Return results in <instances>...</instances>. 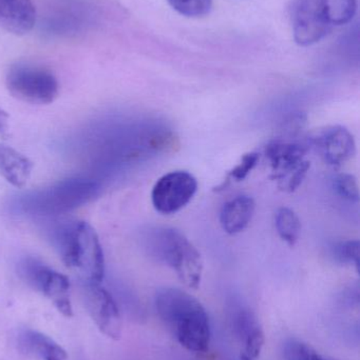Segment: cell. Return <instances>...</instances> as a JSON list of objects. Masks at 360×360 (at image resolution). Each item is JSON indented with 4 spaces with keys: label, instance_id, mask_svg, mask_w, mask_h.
<instances>
[{
    "label": "cell",
    "instance_id": "1",
    "mask_svg": "<svg viewBox=\"0 0 360 360\" xmlns=\"http://www.w3.org/2000/svg\"><path fill=\"white\" fill-rule=\"evenodd\" d=\"M156 308L183 348L194 353H203L209 349V315L197 298L175 288H164L156 293Z\"/></svg>",
    "mask_w": 360,
    "mask_h": 360
},
{
    "label": "cell",
    "instance_id": "2",
    "mask_svg": "<svg viewBox=\"0 0 360 360\" xmlns=\"http://www.w3.org/2000/svg\"><path fill=\"white\" fill-rule=\"evenodd\" d=\"M54 240L68 268L82 271L87 283L101 285L105 277V256L99 236L88 222H68L58 226Z\"/></svg>",
    "mask_w": 360,
    "mask_h": 360
},
{
    "label": "cell",
    "instance_id": "3",
    "mask_svg": "<svg viewBox=\"0 0 360 360\" xmlns=\"http://www.w3.org/2000/svg\"><path fill=\"white\" fill-rule=\"evenodd\" d=\"M356 0H297L293 11L294 39L299 46L317 44L334 27L356 14Z\"/></svg>",
    "mask_w": 360,
    "mask_h": 360
},
{
    "label": "cell",
    "instance_id": "4",
    "mask_svg": "<svg viewBox=\"0 0 360 360\" xmlns=\"http://www.w3.org/2000/svg\"><path fill=\"white\" fill-rule=\"evenodd\" d=\"M147 241L154 258L170 266L186 287L198 289L202 279V256L183 233L173 228L154 229Z\"/></svg>",
    "mask_w": 360,
    "mask_h": 360
},
{
    "label": "cell",
    "instance_id": "5",
    "mask_svg": "<svg viewBox=\"0 0 360 360\" xmlns=\"http://www.w3.org/2000/svg\"><path fill=\"white\" fill-rule=\"evenodd\" d=\"M99 191V184L89 179H68L25 196L23 205L40 215L65 213L90 201Z\"/></svg>",
    "mask_w": 360,
    "mask_h": 360
},
{
    "label": "cell",
    "instance_id": "6",
    "mask_svg": "<svg viewBox=\"0 0 360 360\" xmlns=\"http://www.w3.org/2000/svg\"><path fill=\"white\" fill-rule=\"evenodd\" d=\"M6 86L14 98L30 105H50L59 93L54 74L31 63L12 65L6 73Z\"/></svg>",
    "mask_w": 360,
    "mask_h": 360
},
{
    "label": "cell",
    "instance_id": "7",
    "mask_svg": "<svg viewBox=\"0 0 360 360\" xmlns=\"http://www.w3.org/2000/svg\"><path fill=\"white\" fill-rule=\"evenodd\" d=\"M21 272L27 283L50 300L63 316L67 319L73 316V308L70 300V281L66 275L35 259L25 260Z\"/></svg>",
    "mask_w": 360,
    "mask_h": 360
},
{
    "label": "cell",
    "instance_id": "8",
    "mask_svg": "<svg viewBox=\"0 0 360 360\" xmlns=\"http://www.w3.org/2000/svg\"><path fill=\"white\" fill-rule=\"evenodd\" d=\"M198 186V180L190 172L173 171L154 184L152 205L159 213L164 215L177 213L192 200Z\"/></svg>",
    "mask_w": 360,
    "mask_h": 360
},
{
    "label": "cell",
    "instance_id": "9",
    "mask_svg": "<svg viewBox=\"0 0 360 360\" xmlns=\"http://www.w3.org/2000/svg\"><path fill=\"white\" fill-rule=\"evenodd\" d=\"M84 298L85 306L97 329L110 340H120L123 331L122 317L111 294L99 283H87Z\"/></svg>",
    "mask_w": 360,
    "mask_h": 360
},
{
    "label": "cell",
    "instance_id": "10",
    "mask_svg": "<svg viewBox=\"0 0 360 360\" xmlns=\"http://www.w3.org/2000/svg\"><path fill=\"white\" fill-rule=\"evenodd\" d=\"M319 154L328 165L340 167L354 156L356 145L354 137L342 126H331L321 131L313 139Z\"/></svg>",
    "mask_w": 360,
    "mask_h": 360
},
{
    "label": "cell",
    "instance_id": "11",
    "mask_svg": "<svg viewBox=\"0 0 360 360\" xmlns=\"http://www.w3.org/2000/svg\"><path fill=\"white\" fill-rule=\"evenodd\" d=\"M306 146L287 141H273L266 148V156L272 167L274 179H283L294 172L306 162Z\"/></svg>",
    "mask_w": 360,
    "mask_h": 360
},
{
    "label": "cell",
    "instance_id": "12",
    "mask_svg": "<svg viewBox=\"0 0 360 360\" xmlns=\"http://www.w3.org/2000/svg\"><path fill=\"white\" fill-rule=\"evenodd\" d=\"M36 22L32 0H0V27L14 35H25Z\"/></svg>",
    "mask_w": 360,
    "mask_h": 360
},
{
    "label": "cell",
    "instance_id": "13",
    "mask_svg": "<svg viewBox=\"0 0 360 360\" xmlns=\"http://www.w3.org/2000/svg\"><path fill=\"white\" fill-rule=\"evenodd\" d=\"M255 210V200L247 195L228 201L220 212V224L224 232L235 235L244 231L253 219Z\"/></svg>",
    "mask_w": 360,
    "mask_h": 360
},
{
    "label": "cell",
    "instance_id": "14",
    "mask_svg": "<svg viewBox=\"0 0 360 360\" xmlns=\"http://www.w3.org/2000/svg\"><path fill=\"white\" fill-rule=\"evenodd\" d=\"M33 164L8 146L0 145V174L15 188H23L31 177Z\"/></svg>",
    "mask_w": 360,
    "mask_h": 360
},
{
    "label": "cell",
    "instance_id": "15",
    "mask_svg": "<svg viewBox=\"0 0 360 360\" xmlns=\"http://www.w3.org/2000/svg\"><path fill=\"white\" fill-rule=\"evenodd\" d=\"M19 347L23 352L40 360H67V351L53 338L42 332L27 329L19 335Z\"/></svg>",
    "mask_w": 360,
    "mask_h": 360
},
{
    "label": "cell",
    "instance_id": "16",
    "mask_svg": "<svg viewBox=\"0 0 360 360\" xmlns=\"http://www.w3.org/2000/svg\"><path fill=\"white\" fill-rule=\"evenodd\" d=\"M232 321H234L235 331L243 345L264 334L257 317L249 308L243 306L235 308Z\"/></svg>",
    "mask_w": 360,
    "mask_h": 360
},
{
    "label": "cell",
    "instance_id": "17",
    "mask_svg": "<svg viewBox=\"0 0 360 360\" xmlns=\"http://www.w3.org/2000/svg\"><path fill=\"white\" fill-rule=\"evenodd\" d=\"M275 224L280 238L290 247H294L299 239L302 231V224L297 214L290 207H280L277 211Z\"/></svg>",
    "mask_w": 360,
    "mask_h": 360
},
{
    "label": "cell",
    "instance_id": "18",
    "mask_svg": "<svg viewBox=\"0 0 360 360\" xmlns=\"http://www.w3.org/2000/svg\"><path fill=\"white\" fill-rule=\"evenodd\" d=\"M332 255L336 262L344 264H354L357 270L360 264V245L359 240L340 241L332 249Z\"/></svg>",
    "mask_w": 360,
    "mask_h": 360
},
{
    "label": "cell",
    "instance_id": "19",
    "mask_svg": "<svg viewBox=\"0 0 360 360\" xmlns=\"http://www.w3.org/2000/svg\"><path fill=\"white\" fill-rule=\"evenodd\" d=\"M173 10L186 17H201L211 11L213 0H167Z\"/></svg>",
    "mask_w": 360,
    "mask_h": 360
},
{
    "label": "cell",
    "instance_id": "20",
    "mask_svg": "<svg viewBox=\"0 0 360 360\" xmlns=\"http://www.w3.org/2000/svg\"><path fill=\"white\" fill-rule=\"evenodd\" d=\"M285 356L287 360H325L310 345L297 340L285 342Z\"/></svg>",
    "mask_w": 360,
    "mask_h": 360
},
{
    "label": "cell",
    "instance_id": "21",
    "mask_svg": "<svg viewBox=\"0 0 360 360\" xmlns=\"http://www.w3.org/2000/svg\"><path fill=\"white\" fill-rule=\"evenodd\" d=\"M333 186L342 198L351 202H357L359 200V182L353 175L347 173L338 174L333 180Z\"/></svg>",
    "mask_w": 360,
    "mask_h": 360
},
{
    "label": "cell",
    "instance_id": "22",
    "mask_svg": "<svg viewBox=\"0 0 360 360\" xmlns=\"http://www.w3.org/2000/svg\"><path fill=\"white\" fill-rule=\"evenodd\" d=\"M259 160L260 155L256 152L244 154L241 158L240 162L228 173V179H235L236 181H242L256 168Z\"/></svg>",
    "mask_w": 360,
    "mask_h": 360
},
{
    "label": "cell",
    "instance_id": "23",
    "mask_svg": "<svg viewBox=\"0 0 360 360\" xmlns=\"http://www.w3.org/2000/svg\"><path fill=\"white\" fill-rule=\"evenodd\" d=\"M310 168V162H304V166L300 167L297 170L290 173L287 176L283 177V179L278 180L279 188L287 193H292L297 190L304 179H306Z\"/></svg>",
    "mask_w": 360,
    "mask_h": 360
},
{
    "label": "cell",
    "instance_id": "24",
    "mask_svg": "<svg viewBox=\"0 0 360 360\" xmlns=\"http://www.w3.org/2000/svg\"><path fill=\"white\" fill-rule=\"evenodd\" d=\"M8 114L0 108V135H4L8 130Z\"/></svg>",
    "mask_w": 360,
    "mask_h": 360
},
{
    "label": "cell",
    "instance_id": "25",
    "mask_svg": "<svg viewBox=\"0 0 360 360\" xmlns=\"http://www.w3.org/2000/svg\"><path fill=\"white\" fill-rule=\"evenodd\" d=\"M325 360H335V359H325Z\"/></svg>",
    "mask_w": 360,
    "mask_h": 360
}]
</instances>
